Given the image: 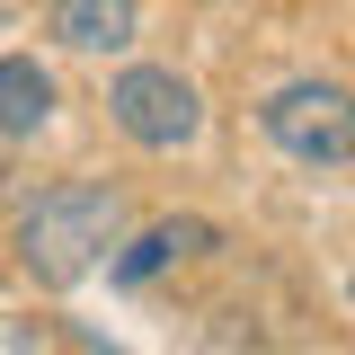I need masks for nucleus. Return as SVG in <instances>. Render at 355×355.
<instances>
[{
	"mask_svg": "<svg viewBox=\"0 0 355 355\" xmlns=\"http://www.w3.org/2000/svg\"><path fill=\"white\" fill-rule=\"evenodd\" d=\"M53 125V71L36 53H0V142H36Z\"/></svg>",
	"mask_w": 355,
	"mask_h": 355,
	"instance_id": "obj_6",
	"label": "nucleus"
},
{
	"mask_svg": "<svg viewBox=\"0 0 355 355\" xmlns=\"http://www.w3.org/2000/svg\"><path fill=\"white\" fill-rule=\"evenodd\" d=\"M44 36L62 53H125L142 36V0H53L44 9Z\"/></svg>",
	"mask_w": 355,
	"mask_h": 355,
	"instance_id": "obj_4",
	"label": "nucleus"
},
{
	"mask_svg": "<svg viewBox=\"0 0 355 355\" xmlns=\"http://www.w3.org/2000/svg\"><path fill=\"white\" fill-rule=\"evenodd\" d=\"M107 116H116V133H125L133 151H187L205 133V98L169 62H125L107 80Z\"/></svg>",
	"mask_w": 355,
	"mask_h": 355,
	"instance_id": "obj_3",
	"label": "nucleus"
},
{
	"mask_svg": "<svg viewBox=\"0 0 355 355\" xmlns=\"http://www.w3.org/2000/svg\"><path fill=\"white\" fill-rule=\"evenodd\" d=\"M205 249H222V231L205 214H178V222H151V231H133L125 249L107 258V275L116 284H151L160 266H178V258H205Z\"/></svg>",
	"mask_w": 355,
	"mask_h": 355,
	"instance_id": "obj_5",
	"label": "nucleus"
},
{
	"mask_svg": "<svg viewBox=\"0 0 355 355\" xmlns=\"http://www.w3.org/2000/svg\"><path fill=\"white\" fill-rule=\"evenodd\" d=\"M258 133L293 169H347L355 160V89L347 80H284V89H266Z\"/></svg>",
	"mask_w": 355,
	"mask_h": 355,
	"instance_id": "obj_2",
	"label": "nucleus"
},
{
	"mask_svg": "<svg viewBox=\"0 0 355 355\" xmlns=\"http://www.w3.org/2000/svg\"><path fill=\"white\" fill-rule=\"evenodd\" d=\"M347 302H355V275H347Z\"/></svg>",
	"mask_w": 355,
	"mask_h": 355,
	"instance_id": "obj_7",
	"label": "nucleus"
},
{
	"mask_svg": "<svg viewBox=\"0 0 355 355\" xmlns=\"http://www.w3.org/2000/svg\"><path fill=\"white\" fill-rule=\"evenodd\" d=\"M125 231H133V196L116 178H62L18 214V266L44 293H71L80 275H98L125 249Z\"/></svg>",
	"mask_w": 355,
	"mask_h": 355,
	"instance_id": "obj_1",
	"label": "nucleus"
}]
</instances>
